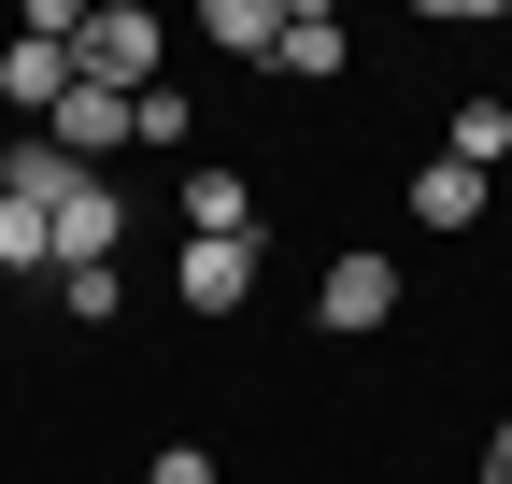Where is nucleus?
Here are the masks:
<instances>
[{
    "label": "nucleus",
    "mask_w": 512,
    "mask_h": 484,
    "mask_svg": "<svg viewBox=\"0 0 512 484\" xmlns=\"http://www.w3.org/2000/svg\"><path fill=\"white\" fill-rule=\"evenodd\" d=\"M157 43H171V29L143 15V0H100L86 43H72V72H86V86H114V100H143V86H157Z\"/></svg>",
    "instance_id": "nucleus-1"
},
{
    "label": "nucleus",
    "mask_w": 512,
    "mask_h": 484,
    "mask_svg": "<svg viewBox=\"0 0 512 484\" xmlns=\"http://www.w3.org/2000/svg\"><path fill=\"white\" fill-rule=\"evenodd\" d=\"M114 242H128V214H114V186L86 171V186L43 214V257H57V271H114Z\"/></svg>",
    "instance_id": "nucleus-2"
},
{
    "label": "nucleus",
    "mask_w": 512,
    "mask_h": 484,
    "mask_svg": "<svg viewBox=\"0 0 512 484\" xmlns=\"http://www.w3.org/2000/svg\"><path fill=\"white\" fill-rule=\"evenodd\" d=\"M384 314H399V271H384V257H342L328 285H313V328H342V342L384 328Z\"/></svg>",
    "instance_id": "nucleus-3"
},
{
    "label": "nucleus",
    "mask_w": 512,
    "mask_h": 484,
    "mask_svg": "<svg viewBox=\"0 0 512 484\" xmlns=\"http://www.w3.org/2000/svg\"><path fill=\"white\" fill-rule=\"evenodd\" d=\"M185 242H256V186H242L228 157H200V171H185Z\"/></svg>",
    "instance_id": "nucleus-4"
},
{
    "label": "nucleus",
    "mask_w": 512,
    "mask_h": 484,
    "mask_svg": "<svg viewBox=\"0 0 512 484\" xmlns=\"http://www.w3.org/2000/svg\"><path fill=\"white\" fill-rule=\"evenodd\" d=\"M185 314H242V299H256V242H185Z\"/></svg>",
    "instance_id": "nucleus-5"
},
{
    "label": "nucleus",
    "mask_w": 512,
    "mask_h": 484,
    "mask_svg": "<svg viewBox=\"0 0 512 484\" xmlns=\"http://www.w3.org/2000/svg\"><path fill=\"white\" fill-rule=\"evenodd\" d=\"M43 143H57V157H114V143H128V100L72 72V100H57V114H43Z\"/></svg>",
    "instance_id": "nucleus-6"
},
{
    "label": "nucleus",
    "mask_w": 512,
    "mask_h": 484,
    "mask_svg": "<svg viewBox=\"0 0 512 484\" xmlns=\"http://www.w3.org/2000/svg\"><path fill=\"white\" fill-rule=\"evenodd\" d=\"M0 100H15V114H57V100H72V43H0Z\"/></svg>",
    "instance_id": "nucleus-7"
},
{
    "label": "nucleus",
    "mask_w": 512,
    "mask_h": 484,
    "mask_svg": "<svg viewBox=\"0 0 512 484\" xmlns=\"http://www.w3.org/2000/svg\"><path fill=\"white\" fill-rule=\"evenodd\" d=\"M72 186H86V157H57L43 129H29L15 157H0V200H29V214H57V200H72Z\"/></svg>",
    "instance_id": "nucleus-8"
},
{
    "label": "nucleus",
    "mask_w": 512,
    "mask_h": 484,
    "mask_svg": "<svg viewBox=\"0 0 512 484\" xmlns=\"http://www.w3.org/2000/svg\"><path fill=\"white\" fill-rule=\"evenodd\" d=\"M470 214H484V171L470 157H427L413 171V228H470Z\"/></svg>",
    "instance_id": "nucleus-9"
},
{
    "label": "nucleus",
    "mask_w": 512,
    "mask_h": 484,
    "mask_svg": "<svg viewBox=\"0 0 512 484\" xmlns=\"http://www.w3.org/2000/svg\"><path fill=\"white\" fill-rule=\"evenodd\" d=\"M342 57H356V43H342V15H285V43H271V72H299V86H328Z\"/></svg>",
    "instance_id": "nucleus-10"
},
{
    "label": "nucleus",
    "mask_w": 512,
    "mask_h": 484,
    "mask_svg": "<svg viewBox=\"0 0 512 484\" xmlns=\"http://www.w3.org/2000/svg\"><path fill=\"white\" fill-rule=\"evenodd\" d=\"M228 57H242V72H271V43H285V15H271V0H214V15H200Z\"/></svg>",
    "instance_id": "nucleus-11"
},
{
    "label": "nucleus",
    "mask_w": 512,
    "mask_h": 484,
    "mask_svg": "<svg viewBox=\"0 0 512 484\" xmlns=\"http://www.w3.org/2000/svg\"><path fill=\"white\" fill-rule=\"evenodd\" d=\"M185 129H200V114H185V86H143V100H128V143H185Z\"/></svg>",
    "instance_id": "nucleus-12"
},
{
    "label": "nucleus",
    "mask_w": 512,
    "mask_h": 484,
    "mask_svg": "<svg viewBox=\"0 0 512 484\" xmlns=\"http://www.w3.org/2000/svg\"><path fill=\"white\" fill-rule=\"evenodd\" d=\"M456 157H470V171H498V157H512V114H498V100H470V114H456Z\"/></svg>",
    "instance_id": "nucleus-13"
},
{
    "label": "nucleus",
    "mask_w": 512,
    "mask_h": 484,
    "mask_svg": "<svg viewBox=\"0 0 512 484\" xmlns=\"http://www.w3.org/2000/svg\"><path fill=\"white\" fill-rule=\"evenodd\" d=\"M0 271H57V257H43V214H29V200H0Z\"/></svg>",
    "instance_id": "nucleus-14"
},
{
    "label": "nucleus",
    "mask_w": 512,
    "mask_h": 484,
    "mask_svg": "<svg viewBox=\"0 0 512 484\" xmlns=\"http://www.w3.org/2000/svg\"><path fill=\"white\" fill-rule=\"evenodd\" d=\"M143 484H214V456H200V442H171V456H157Z\"/></svg>",
    "instance_id": "nucleus-15"
},
{
    "label": "nucleus",
    "mask_w": 512,
    "mask_h": 484,
    "mask_svg": "<svg viewBox=\"0 0 512 484\" xmlns=\"http://www.w3.org/2000/svg\"><path fill=\"white\" fill-rule=\"evenodd\" d=\"M484 484H512V413H498V456H484Z\"/></svg>",
    "instance_id": "nucleus-16"
}]
</instances>
